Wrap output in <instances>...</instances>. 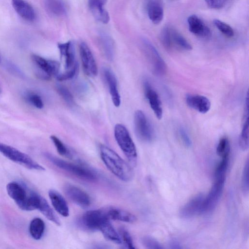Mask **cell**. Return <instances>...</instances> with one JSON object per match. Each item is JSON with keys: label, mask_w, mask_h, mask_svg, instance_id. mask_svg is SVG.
I'll return each mask as SVG.
<instances>
[{"label": "cell", "mask_w": 249, "mask_h": 249, "mask_svg": "<svg viewBox=\"0 0 249 249\" xmlns=\"http://www.w3.org/2000/svg\"><path fill=\"white\" fill-rule=\"evenodd\" d=\"M107 1V0H89V7L93 17L104 24L107 23L110 19L108 12L104 8Z\"/></svg>", "instance_id": "e0dca14e"}, {"label": "cell", "mask_w": 249, "mask_h": 249, "mask_svg": "<svg viewBox=\"0 0 249 249\" xmlns=\"http://www.w3.org/2000/svg\"><path fill=\"white\" fill-rule=\"evenodd\" d=\"M107 217L105 210H92L86 212L81 217L79 223L84 229L91 231L99 230Z\"/></svg>", "instance_id": "9c48e42d"}, {"label": "cell", "mask_w": 249, "mask_h": 249, "mask_svg": "<svg viewBox=\"0 0 249 249\" xmlns=\"http://www.w3.org/2000/svg\"><path fill=\"white\" fill-rule=\"evenodd\" d=\"M12 4L16 12L23 19L32 21L36 14L33 7L25 0H12Z\"/></svg>", "instance_id": "ffe728a7"}, {"label": "cell", "mask_w": 249, "mask_h": 249, "mask_svg": "<svg viewBox=\"0 0 249 249\" xmlns=\"http://www.w3.org/2000/svg\"><path fill=\"white\" fill-rule=\"evenodd\" d=\"M160 41L164 48L170 51L173 46L171 38V28L169 26L164 27L160 33Z\"/></svg>", "instance_id": "4dcf8cb0"}, {"label": "cell", "mask_w": 249, "mask_h": 249, "mask_svg": "<svg viewBox=\"0 0 249 249\" xmlns=\"http://www.w3.org/2000/svg\"><path fill=\"white\" fill-rule=\"evenodd\" d=\"M9 69L10 70V71L15 73H16V72H17V74H19V75H22L21 72L20 71V70L15 65H12V64H10V65L9 66Z\"/></svg>", "instance_id": "f6af8a7d"}, {"label": "cell", "mask_w": 249, "mask_h": 249, "mask_svg": "<svg viewBox=\"0 0 249 249\" xmlns=\"http://www.w3.org/2000/svg\"></svg>", "instance_id": "bcb514c9"}, {"label": "cell", "mask_w": 249, "mask_h": 249, "mask_svg": "<svg viewBox=\"0 0 249 249\" xmlns=\"http://www.w3.org/2000/svg\"><path fill=\"white\" fill-rule=\"evenodd\" d=\"M99 231L107 240L117 244H122L120 235L111 224L110 220L105 221L101 226Z\"/></svg>", "instance_id": "83f0119b"}, {"label": "cell", "mask_w": 249, "mask_h": 249, "mask_svg": "<svg viewBox=\"0 0 249 249\" xmlns=\"http://www.w3.org/2000/svg\"><path fill=\"white\" fill-rule=\"evenodd\" d=\"M141 45L152 72L157 76L164 75L167 71L166 65L155 47L144 38L142 39Z\"/></svg>", "instance_id": "277c9868"}, {"label": "cell", "mask_w": 249, "mask_h": 249, "mask_svg": "<svg viewBox=\"0 0 249 249\" xmlns=\"http://www.w3.org/2000/svg\"><path fill=\"white\" fill-rule=\"evenodd\" d=\"M45 225L44 221L40 218L36 217L32 219L29 225V232L35 240L41 238L44 232Z\"/></svg>", "instance_id": "f1b7e54d"}, {"label": "cell", "mask_w": 249, "mask_h": 249, "mask_svg": "<svg viewBox=\"0 0 249 249\" xmlns=\"http://www.w3.org/2000/svg\"><path fill=\"white\" fill-rule=\"evenodd\" d=\"M104 75L113 104L116 107H119L121 104V97L118 89L116 76L113 71L108 68L104 69Z\"/></svg>", "instance_id": "9a60e30c"}, {"label": "cell", "mask_w": 249, "mask_h": 249, "mask_svg": "<svg viewBox=\"0 0 249 249\" xmlns=\"http://www.w3.org/2000/svg\"><path fill=\"white\" fill-rule=\"evenodd\" d=\"M225 177L215 178L210 192L203 200L199 214L212 212L217 204L223 192Z\"/></svg>", "instance_id": "52a82bcc"}, {"label": "cell", "mask_w": 249, "mask_h": 249, "mask_svg": "<svg viewBox=\"0 0 249 249\" xmlns=\"http://www.w3.org/2000/svg\"><path fill=\"white\" fill-rule=\"evenodd\" d=\"M58 48L61 57H63L65 60V70L70 69L77 62L75 60V53L73 44L71 41L59 43Z\"/></svg>", "instance_id": "d6986e66"}, {"label": "cell", "mask_w": 249, "mask_h": 249, "mask_svg": "<svg viewBox=\"0 0 249 249\" xmlns=\"http://www.w3.org/2000/svg\"><path fill=\"white\" fill-rule=\"evenodd\" d=\"M119 235L122 242L124 243L126 248L128 249H135L132 237L129 232L124 228L119 229Z\"/></svg>", "instance_id": "74e56055"}, {"label": "cell", "mask_w": 249, "mask_h": 249, "mask_svg": "<svg viewBox=\"0 0 249 249\" xmlns=\"http://www.w3.org/2000/svg\"><path fill=\"white\" fill-rule=\"evenodd\" d=\"M37 209L38 210L48 219L60 226V221L47 200L40 196Z\"/></svg>", "instance_id": "4316f807"}, {"label": "cell", "mask_w": 249, "mask_h": 249, "mask_svg": "<svg viewBox=\"0 0 249 249\" xmlns=\"http://www.w3.org/2000/svg\"><path fill=\"white\" fill-rule=\"evenodd\" d=\"M186 102L191 108L204 114L211 108V102L206 97L196 94H189L186 97Z\"/></svg>", "instance_id": "2e32d148"}, {"label": "cell", "mask_w": 249, "mask_h": 249, "mask_svg": "<svg viewBox=\"0 0 249 249\" xmlns=\"http://www.w3.org/2000/svg\"><path fill=\"white\" fill-rule=\"evenodd\" d=\"M105 210L109 220H118L127 223H133L136 220L135 215L122 209L111 207Z\"/></svg>", "instance_id": "7402d4cb"}, {"label": "cell", "mask_w": 249, "mask_h": 249, "mask_svg": "<svg viewBox=\"0 0 249 249\" xmlns=\"http://www.w3.org/2000/svg\"><path fill=\"white\" fill-rule=\"evenodd\" d=\"M6 191L9 196L18 205L27 196L28 193L26 189L17 182H11L6 185Z\"/></svg>", "instance_id": "603a6c76"}, {"label": "cell", "mask_w": 249, "mask_h": 249, "mask_svg": "<svg viewBox=\"0 0 249 249\" xmlns=\"http://www.w3.org/2000/svg\"><path fill=\"white\" fill-rule=\"evenodd\" d=\"M229 163V157L222 158L216 167L214 172V178L225 177Z\"/></svg>", "instance_id": "8d00e7d4"}, {"label": "cell", "mask_w": 249, "mask_h": 249, "mask_svg": "<svg viewBox=\"0 0 249 249\" xmlns=\"http://www.w3.org/2000/svg\"><path fill=\"white\" fill-rule=\"evenodd\" d=\"M142 245L147 249H161L163 247L155 238L149 236H145L142 238Z\"/></svg>", "instance_id": "ab89813d"}, {"label": "cell", "mask_w": 249, "mask_h": 249, "mask_svg": "<svg viewBox=\"0 0 249 249\" xmlns=\"http://www.w3.org/2000/svg\"><path fill=\"white\" fill-rule=\"evenodd\" d=\"M43 4L45 10L51 16L60 17L66 14V7L62 0H43Z\"/></svg>", "instance_id": "cb8c5ba5"}, {"label": "cell", "mask_w": 249, "mask_h": 249, "mask_svg": "<svg viewBox=\"0 0 249 249\" xmlns=\"http://www.w3.org/2000/svg\"><path fill=\"white\" fill-rule=\"evenodd\" d=\"M230 152V144L229 140L226 137L221 138L217 146V154L222 158L229 157Z\"/></svg>", "instance_id": "d6a6232c"}, {"label": "cell", "mask_w": 249, "mask_h": 249, "mask_svg": "<svg viewBox=\"0 0 249 249\" xmlns=\"http://www.w3.org/2000/svg\"><path fill=\"white\" fill-rule=\"evenodd\" d=\"M179 135L180 139L184 145L187 147H190L192 145L191 140L183 127H180L178 130Z\"/></svg>", "instance_id": "7bdbcfd3"}, {"label": "cell", "mask_w": 249, "mask_h": 249, "mask_svg": "<svg viewBox=\"0 0 249 249\" xmlns=\"http://www.w3.org/2000/svg\"><path fill=\"white\" fill-rule=\"evenodd\" d=\"M79 69V65L77 62L70 69L66 70L62 73H59L56 76V79L60 81H63L71 79L74 77L78 73Z\"/></svg>", "instance_id": "836d02e7"}, {"label": "cell", "mask_w": 249, "mask_h": 249, "mask_svg": "<svg viewBox=\"0 0 249 249\" xmlns=\"http://www.w3.org/2000/svg\"><path fill=\"white\" fill-rule=\"evenodd\" d=\"M242 188L243 192L245 194H248L249 193V160H247L245 163L242 178Z\"/></svg>", "instance_id": "60d3db41"}, {"label": "cell", "mask_w": 249, "mask_h": 249, "mask_svg": "<svg viewBox=\"0 0 249 249\" xmlns=\"http://www.w3.org/2000/svg\"><path fill=\"white\" fill-rule=\"evenodd\" d=\"M244 123L239 139V144L243 150L249 148V99L246 98Z\"/></svg>", "instance_id": "484cf974"}, {"label": "cell", "mask_w": 249, "mask_h": 249, "mask_svg": "<svg viewBox=\"0 0 249 249\" xmlns=\"http://www.w3.org/2000/svg\"><path fill=\"white\" fill-rule=\"evenodd\" d=\"M0 152L11 160L27 168L38 171L45 169L30 156L17 149L3 143H0Z\"/></svg>", "instance_id": "5b68a950"}, {"label": "cell", "mask_w": 249, "mask_h": 249, "mask_svg": "<svg viewBox=\"0 0 249 249\" xmlns=\"http://www.w3.org/2000/svg\"><path fill=\"white\" fill-rule=\"evenodd\" d=\"M44 156L56 166L80 178L90 181L97 179L96 174L85 166L64 160L49 153H45Z\"/></svg>", "instance_id": "3957f363"}, {"label": "cell", "mask_w": 249, "mask_h": 249, "mask_svg": "<svg viewBox=\"0 0 249 249\" xmlns=\"http://www.w3.org/2000/svg\"><path fill=\"white\" fill-rule=\"evenodd\" d=\"M115 139L120 148L133 166L137 163L136 148L129 133L125 126L121 124H117L114 127Z\"/></svg>", "instance_id": "7a4b0ae2"}, {"label": "cell", "mask_w": 249, "mask_h": 249, "mask_svg": "<svg viewBox=\"0 0 249 249\" xmlns=\"http://www.w3.org/2000/svg\"><path fill=\"white\" fill-rule=\"evenodd\" d=\"M213 23L217 29L227 37H231L234 36L232 28L228 24L216 19L213 20Z\"/></svg>", "instance_id": "d590c367"}, {"label": "cell", "mask_w": 249, "mask_h": 249, "mask_svg": "<svg viewBox=\"0 0 249 249\" xmlns=\"http://www.w3.org/2000/svg\"><path fill=\"white\" fill-rule=\"evenodd\" d=\"M64 192L71 201L82 208H87L90 204V198L88 194L75 185L66 184L64 187Z\"/></svg>", "instance_id": "8fae6325"}, {"label": "cell", "mask_w": 249, "mask_h": 249, "mask_svg": "<svg viewBox=\"0 0 249 249\" xmlns=\"http://www.w3.org/2000/svg\"><path fill=\"white\" fill-rule=\"evenodd\" d=\"M170 248L171 249H180L181 248L179 243L176 240H172L169 244Z\"/></svg>", "instance_id": "ee69618b"}, {"label": "cell", "mask_w": 249, "mask_h": 249, "mask_svg": "<svg viewBox=\"0 0 249 249\" xmlns=\"http://www.w3.org/2000/svg\"><path fill=\"white\" fill-rule=\"evenodd\" d=\"M56 88L57 92L68 105L70 107H73L75 105L74 98L71 91L66 87L61 84H57Z\"/></svg>", "instance_id": "1f68e13d"}, {"label": "cell", "mask_w": 249, "mask_h": 249, "mask_svg": "<svg viewBox=\"0 0 249 249\" xmlns=\"http://www.w3.org/2000/svg\"><path fill=\"white\" fill-rule=\"evenodd\" d=\"M48 194L55 210L63 216H68L69 208L63 196L59 192L53 189L49 190Z\"/></svg>", "instance_id": "44dd1931"}, {"label": "cell", "mask_w": 249, "mask_h": 249, "mask_svg": "<svg viewBox=\"0 0 249 249\" xmlns=\"http://www.w3.org/2000/svg\"><path fill=\"white\" fill-rule=\"evenodd\" d=\"M146 9L150 20L158 24L162 20L163 8L161 0H146Z\"/></svg>", "instance_id": "ac0fdd59"}, {"label": "cell", "mask_w": 249, "mask_h": 249, "mask_svg": "<svg viewBox=\"0 0 249 249\" xmlns=\"http://www.w3.org/2000/svg\"><path fill=\"white\" fill-rule=\"evenodd\" d=\"M79 52L84 72L89 77L96 76L98 74L97 64L91 51L86 43H80Z\"/></svg>", "instance_id": "30bf717a"}, {"label": "cell", "mask_w": 249, "mask_h": 249, "mask_svg": "<svg viewBox=\"0 0 249 249\" xmlns=\"http://www.w3.org/2000/svg\"><path fill=\"white\" fill-rule=\"evenodd\" d=\"M32 59L35 66V73L40 79L49 80L59 73L60 64L58 61L47 60L35 54L32 55Z\"/></svg>", "instance_id": "8992f818"}, {"label": "cell", "mask_w": 249, "mask_h": 249, "mask_svg": "<svg viewBox=\"0 0 249 249\" xmlns=\"http://www.w3.org/2000/svg\"><path fill=\"white\" fill-rule=\"evenodd\" d=\"M171 38L172 44H175L178 48L185 51H191L192 46L189 42L179 33L171 28Z\"/></svg>", "instance_id": "f546056e"}, {"label": "cell", "mask_w": 249, "mask_h": 249, "mask_svg": "<svg viewBox=\"0 0 249 249\" xmlns=\"http://www.w3.org/2000/svg\"><path fill=\"white\" fill-rule=\"evenodd\" d=\"M27 101L38 109L43 108L44 105L42 99L38 95L34 92H28L25 95Z\"/></svg>", "instance_id": "f35d334b"}, {"label": "cell", "mask_w": 249, "mask_h": 249, "mask_svg": "<svg viewBox=\"0 0 249 249\" xmlns=\"http://www.w3.org/2000/svg\"><path fill=\"white\" fill-rule=\"evenodd\" d=\"M99 43L103 52L109 61L113 60L114 52V42L111 37L105 33H101L99 36Z\"/></svg>", "instance_id": "d4e9b609"}, {"label": "cell", "mask_w": 249, "mask_h": 249, "mask_svg": "<svg viewBox=\"0 0 249 249\" xmlns=\"http://www.w3.org/2000/svg\"><path fill=\"white\" fill-rule=\"evenodd\" d=\"M99 149L103 161L111 173L124 181L132 179L134 174L131 167L115 151L105 145H101Z\"/></svg>", "instance_id": "6da1fadb"}, {"label": "cell", "mask_w": 249, "mask_h": 249, "mask_svg": "<svg viewBox=\"0 0 249 249\" xmlns=\"http://www.w3.org/2000/svg\"><path fill=\"white\" fill-rule=\"evenodd\" d=\"M209 7L214 9L223 8L230 0H205Z\"/></svg>", "instance_id": "b9f144b4"}, {"label": "cell", "mask_w": 249, "mask_h": 249, "mask_svg": "<svg viewBox=\"0 0 249 249\" xmlns=\"http://www.w3.org/2000/svg\"><path fill=\"white\" fill-rule=\"evenodd\" d=\"M134 124L135 133L140 140L145 142L153 140L154 137L153 129L142 110H138L135 112Z\"/></svg>", "instance_id": "ba28073f"}, {"label": "cell", "mask_w": 249, "mask_h": 249, "mask_svg": "<svg viewBox=\"0 0 249 249\" xmlns=\"http://www.w3.org/2000/svg\"><path fill=\"white\" fill-rule=\"evenodd\" d=\"M204 197L202 194H199L191 199L181 209L179 212L180 216L189 218L199 214Z\"/></svg>", "instance_id": "5bb4252c"}, {"label": "cell", "mask_w": 249, "mask_h": 249, "mask_svg": "<svg viewBox=\"0 0 249 249\" xmlns=\"http://www.w3.org/2000/svg\"><path fill=\"white\" fill-rule=\"evenodd\" d=\"M187 22L189 30L193 34L203 38H207L211 36V31L209 27L196 15L190 16Z\"/></svg>", "instance_id": "4fadbf2b"}, {"label": "cell", "mask_w": 249, "mask_h": 249, "mask_svg": "<svg viewBox=\"0 0 249 249\" xmlns=\"http://www.w3.org/2000/svg\"><path fill=\"white\" fill-rule=\"evenodd\" d=\"M145 95L147 99L151 109L157 118L160 120L162 116L161 102L158 94L153 88L150 83L145 81L143 83Z\"/></svg>", "instance_id": "7c38bea8"}, {"label": "cell", "mask_w": 249, "mask_h": 249, "mask_svg": "<svg viewBox=\"0 0 249 249\" xmlns=\"http://www.w3.org/2000/svg\"><path fill=\"white\" fill-rule=\"evenodd\" d=\"M50 138L55 145L57 152L60 155L68 158L71 157L69 149L59 138L54 135H52Z\"/></svg>", "instance_id": "e575fe53"}]
</instances>
